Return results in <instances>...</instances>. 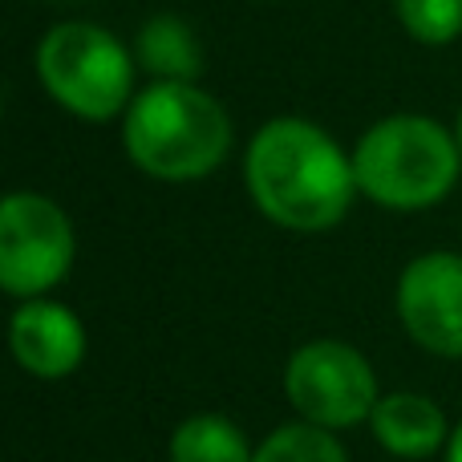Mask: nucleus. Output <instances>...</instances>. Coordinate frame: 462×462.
I'll use <instances>...</instances> for the list:
<instances>
[{
  "instance_id": "1",
  "label": "nucleus",
  "mask_w": 462,
  "mask_h": 462,
  "mask_svg": "<svg viewBox=\"0 0 462 462\" xmlns=\"http://www.w3.org/2000/svg\"><path fill=\"white\" fill-rule=\"evenodd\" d=\"M244 183L260 216L288 231L337 227L357 195L353 159L309 118L260 126L247 146Z\"/></svg>"
},
{
  "instance_id": "2",
  "label": "nucleus",
  "mask_w": 462,
  "mask_h": 462,
  "mask_svg": "<svg viewBox=\"0 0 462 462\" xmlns=\"http://www.w3.org/2000/svg\"><path fill=\"white\" fill-rule=\"evenodd\" d=\"M122 146L146 175L162 183H191L227 159L231 118L195 81H154L130 102Z\"/></svg>"
},
{
  "instance_id": "3",
  "label": "nucleus",
  "mask_w": 462,
  "mask_h": 462,
  "mask_svg": "<svg viewBox=\"0 0 462 462\" xmlns=\"http://www.w3.org/2000/svg\"><path fill=\"white\" fill-rule=\"evenodd\" d=\"M458 167V138L426 114H393L374 122L353 151L357 191L390 211H422L442 203Z\"/></svg>"
},
{
  "instance_id": "4",
  "label": "nucleus",
  "mask_w": 462,
  "mask_h": 462,
  "mask_svg": "<svg viewBox=\"0 0 462 462\" xmlns=\"http://www.w3.org/2000/svg\"><path fill=\"white\" fill-rule=\"evenodd\" d=\"M37 73L49 97L86 122H110L134 102L130 53L102 24H53L37 45Z\"/></svg>"
},
{
  "instance_id": "5",
  "label": "nucleus",
  "mask_w": 462,
  "mask_h": 462,
  "mask_svg": "<svg viewBox=\"0 0 462 462\" xmlns=\"http://www.w3.org/2000/svg\"><path fill=\"white\" fill-rule=\"evenodd\" d=\"M284 398L292 402L300 422H312L320 430H349L357 422H369L382 393H377V377L365 353L333 337H320L288 357Z\"/></svg>"
},
{
  "instance_id": "6",
  "label": "nucleus",
  "mask_w": 462,
  "mask_h": 462,
  "mask_svg": "<svg viewBox=\"0 0 462 462\" xmlns=\"http://www.w3.org/2000/svg\"><path fill=\"white\" fill-rule=\"evenodd\" d=\"M73 268V224L49 195L13 191L0 203V288L37 300Z\"/></svg>"
},
{
  "instance_id": "7",
  "label": "nucleus",
  "mask_w": 462,
  "mask_h": 462,
  "mask_svg": "<svg viewBox=\"0 0 462 462\" xmlns=\"http://www.w3.org/2000/svg\"><path fill=\"white\" fill-rule=\"evenodd\" d=\"M398 317L434 357H462V255L426 252L398 280Z\"/></svg>"
},
{
  "instance_id": "8",
  "label": "nucleus",
  "mask_w": 462,
  "mask_h": 462,
  "mask_svg": "<svg viewBox=\"0 0 462 462\" xmlns=\"http://www.w3.org/2000/svg\"><path fill=\"white\" fill-rule=\"evenodd\" d=\"M8 345L24 374L41 377V382H61L86 357V328L73 309L37 296L13 312Z\"/></svg>"
},
{
  "instance_id": "9",
  "label": "nucleus",
  "mask_w": 462,
  "mask_h": 462,
  "mask_svg": "<svg viewBox=\"0 0 462 462\" xmlns=\"http://www.w3.org/2000/svg\"><path fill=\"white\" fill-rule=\"evenodd\" d=\"M369 430H374L377 447L390 450L393 458H430L434 450L450 442V426L439 402L410 390L385 393L369 414Z\"/></svg>"
},
{
  "instance_id": "10",
  "label": "nucleus",
  "mask_w": 462,
  "mask_h": 462,
  "mask_svg": "<svg viewBox=\"0 0 462 462\" xmlns=\"http://www.w3.org/2000/svg\"><path fill=\"white\" fill-rule=\"evenodd\" d=\"M134 53L154 81H195L203 69V49L195 41L191 24L175 13H159L138 29Z\"/></svg>"
},
{
  "instance_id": "11",
  "label": "nucleus",
  "mask_w": 462,
  "mask_h": 462,
  "mask_svg": "<svg viewBox=\"0 0 462 462\" xmlns=\"http://www.w3.org/2000/svg\"><path fill=\"white\" fill-rule=\"evenodd\" d=\"M252 442L224 414H195L171 434V462H252Z\"/></svg>"
},
{
  "instance_id": "12",
  "label": "nucleus",
  "mask_w": 462,
  "mask_h": 462,
  "mask_svg": "<svg viewBox=\"0 0 462 462\" xmlns=\"http://www.w3.org/2000/svg\"><path fill=\"white\" fill-rule=\"evenodd\" d=\"M252 462H349L333 430L312 422H284L255 447Z\"/></svg>"
},
{
  "instance_id": "13",
  "label": "nucleus",
  "mask_w": 462,
  "mask_h": 462,
  "mask_svg": "<svg viewBox=\"0 0 462 462\" xmlns=\"http://www.w3.org/2000/svg\"><path fill=\"white\" fill-rule=\"evenodd\" d=\"M398 21L422 45H447L462 32V0H393Z\"/></svg>"
},
{
  "instance_id": "14",
  "label": "nucleus",
  "mask_w": 462,
  "mask_h": 462,
  "mask_svg": "<svg viewBox=\"0 0 462 462\" xmlns=\"http://www.w3.org/2000/svg\"><path fill=\"white\" fill-rule=\"evenodd\" d=\"M447 462H462V422L450 430V442H447Z\"/></svg>"
},
{
  "instance_id": "15",
  "label": "nucleus",
  "mask_w": 462,
  "mask_h": 462,
  "mask_svg": "<svg viewBox=\"0 0 462 462\" xmlns=\"http://www.w3.org/2000/svg\"><path fill=\"white\" fill-rule=\"evenodd\" d=\"M458 151H462V114H458Z\"/></svg>"
}]
</instances>
